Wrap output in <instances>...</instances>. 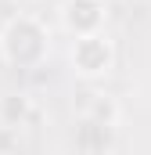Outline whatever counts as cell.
Here are the masks:
<instances>
[{
  "instance_id": "3957f363",
  "label": "cell",
  "mask_w": 151,
  "mask_h": 155,
  "mask_svg": "<svg viewBox=\"0 0 151 155\" xmlns=\"http://www.w3.org/2000/svg\"><path fill=\"white\" fill-rule=\"evenodd\" d=\"M58 18H61V29H65L72 40L76 36L104 33V22H108V0H61Z\"/></svg>"
},
{
  "instance_id": "8992f818",
  "label": "cell",
  "mask_w": 151,
  "mask_h": 155,
  "mask_svg": "<svg viewBox=\"0 0 151 155\" xmlns=\"http://www.w3.org/2000/svg\"><path fill=\"white\" fill-rule=\"evenodd\" d=\"M14 4H36V0H14Z\"/></svg>"
},
{
  "instance_id": "6da1fadb",
  "label": "cell",
  "mask_w": 151,
  "mask_h": 155,
  "mask_svg": "<svg viewBox=\"0 0 151 155\" xmlns=\"http://www.w3.org/2000/svg\"><path fill=\"white\" fill-rule=\"evenodd\" d=\"M47 54H50V29L33 11H18L0 25V61L7 69L22 72L43 69Z\"/></svg>"
},
{
  "instance_id": "5b68a950",
  "label": "cell",
  "mask_w": 151,
  "mask_h": 155,
  "mask_svg": "<svg viewBox=\"0 0 151 155\" xmlns=\"http://www.w3.org/2000/svg\"><path fill=\"white\" fill-rule=\"evenodd\" d=\"M33 119V97L25 94H4L0 97V126L4 130H22Z\"/></svg>"
},
{
  "instance_id": "7a4b0ae2",
  "label": "cell",
  "mask_w": 151,
  "mask_h": 155,
  "mask_svg": "<svg viewBox=\"0 0 151 155\" xmlns=\"http://www.w3.org/2000/svg\"><path fill=\"white\" fill-rule=\"evenodd\" d=\"M69 61H72L76 76L83 79H101L112 72L115 65V47L104 33H94V36H76L72 51H69Z\"/></svg>"
},
{
  "instance_id": "277c9868",
  "label": "cell",
  "mask_w": 151,
  "mask_h": 155,
  "mask_svg": "<svg viewBox=\"0 0 151 155\" xmlns=\"http://www.w3.org/2000/svg\"><path fill=\"white\" fill-rule=\"evenodd\" d=\"M83 119H90V123H97V126H108L115 130L119 126V116H122V108H119V101H115L112 94H101V90H90V94H83Z\"/></svg>"
}]
</instances>
